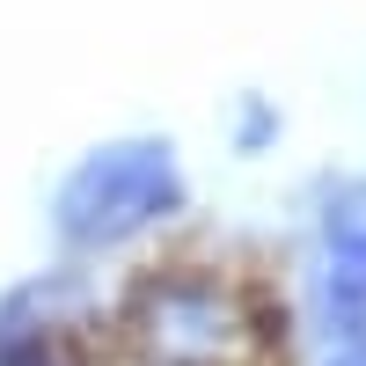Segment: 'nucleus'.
<instances>
[{"mask_svg": "<svg viewBox=\"0 0 366 366\" xmlns=\"http://www.w3.org/2000/svg\"><path fill=\"white\" fill-rule=\"evenodd\" d=\"M125 337L147 366H257L271 330L234 279L147 271L125 300Z\"/></svg>", "mask_w": 366, "mask_h": 366, "instance_id": "1", "label": "nucleus"}, {"mask_svg": "<svg viewBox=\"0 0 366 366\" xmlns=\"http://www.w3.org/2000/svg\"><path fill=\"white\" fill-rule=\"evenodd\" d=\"M176 205H183L176 154L162 139H117V147H96L59 183V234L81 249H110V242L169 220Z\"/></svg>", "mask_w": 366, "mask_h": 366, "instance_id": "2", "label": "nucleus"}, {"mask_svg": "<svg viewBox=\"0 0 366 366\" xmlns=\"http://www.w3.org/2000/svg\"><path fill=\"white\" fill-rule=\"evenodd\" d=\"M0 366H81L74 322H59L44 293H15L0 308Z\"/></svg>", "mask_w": 366, "mask_h": 366, "instance_id": "3", "label": "nucleus"}]
</instances>
